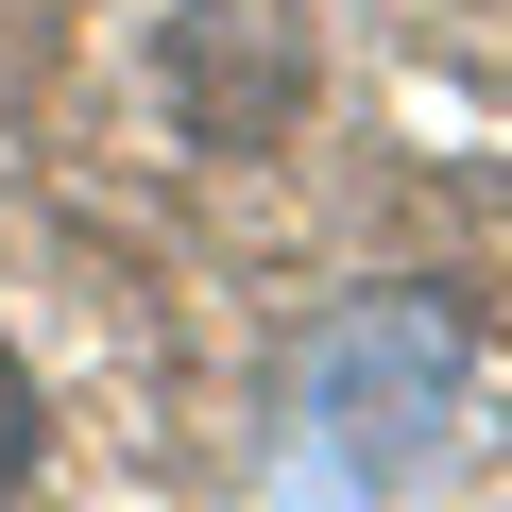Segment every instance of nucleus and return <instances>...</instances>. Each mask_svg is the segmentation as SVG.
Listing matches in <instances>:
<instances>
[{
	"label": "nucleus",
	"instance_id": "f257e3e1",
	"mask_svg": "<svg viewBox=\"0 0 512 512\" xmlns=\"http://www.w3.org/2000/svg\"><path fill=\"white\" fill-rule=\"evenodd\" d=\"M171 103H188V137H274L308 103V18H291V0H188Z\"/></svg>",
	"mask_w": 512,
	"mask_h": 512
},
{
	"label": "nucleus",
	"instance_id": "f03ea898",
	"mask_svg": "<svg viewBox=\"0 0 512 512\" xmlns=\"http://www.w3.org/2000/svg\"><path fill=\"white\" fill-rule=\"evenodd\" d=\"M461 393V325H427V308H393V325H359L342 342V478H410L427 461V410Z\"/></svg>",
	"mask_w": 512,
	"mask_h": 512
},
{
	"label": "nucleus",
	"instance_id": "7ed1b4c3",
	"mask_svg": "<svg viewBox=\"0 0 512 512\" xmlns=\"http://www.w3.org/2000/svg\"><path fill=\"white\" fill-rule=\"evenodd\" d=\"M18 478H35V376L0 359V495H18Z\"/></svg>",
	"mask_w": 512,
	"mask_h": 512
}]
</instances>
